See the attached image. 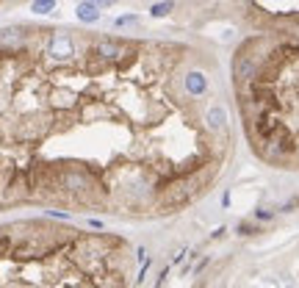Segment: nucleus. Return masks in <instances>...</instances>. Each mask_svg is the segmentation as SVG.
Here are the masks:
<instances>
[{"label":"nucleus","instance_id":"obj_1","mask_svg":"<svg viewBox=\"0 0 299 288\" xmlns=\"http://www.w3.org/2000/svg\"><path fill=\"white\" fill-rule=\"evenodd\" d=\"M44 53H47L53 61H69L75 56V42H72L69 34H50Z\"/></svg>","mask_w":299,"mask_h":288},{"label":"nucleus","instance_id":"obj_2","mask_svg":"<svg viewBox=\"0 0 299 288\" xmlns=\"http://www.w3.org/2000/svg\"><path fill=\"white\" fill-rule=\"evenodd\" d=\"M92 53L100 59V64H114V61H122L125 56H128V44L117 42V39H103Z\"/></svg>","mask_w":299,"mask_h":288},{"label":"nucleus","instance_id":"obj_9","mask_svg":"<svg viewBox=\"0 0 299 288\" xmlns=\"http://www.w3.org/2000/svg\"><path fill=\"white\" fill-rule=\"evenodd\" d=\"M89 3H94L97 9H108V6H114L117 0H89Z\"/></svg>","mask_w":299,"mask_h":288},{"label":"nucleus","instance_id":"obj_4","mask_svg":"<svg viewBox=\"0 0 299 288\" xmlns=\"http://www.w3.org/2000/svg\"><path fill=\"white\" fill-rule=\"evenodd\" d=\"M186 92L191 97H202L208 92V78L202 72H188L186 75Z\"/></svg>","mask_w":299,"mask_h":288},{"label":"nucleus","instance_id":"obj_8","mask_svg":"<svg viewBox=\"0 0 299 288\" xmlns=\"http://www.w3.org/2000/svg\"><path fill=\"white\" fill-rule=\"evenodd\" d=\"M133 22H136V14H122V17H117V22H114V25L122 28V25H133Z\"/></svg>","mask_w":299,"mask_h":288},{"label":"nucleus","instance_id":"obj_10","mask_svg":"<svg viewBox=\"0 0 299 288\" xmlns=\"http://www.w3.org/2000/svg\"><path fill=\"white\" fill-rule=\"evenodd\" d=\"M255 216H258V219H272V211H258Z\"/></svg>","mask_w":299,"mask_h":288},{"label":"nucleus","instance_id":"obj_6","mask_svg":"<svg viewBox=\"0 0 299 288\" xmlns=\"http://www.w3.org/2000/svg\"><path fill=\"white\" fill-rule=\"evenodd\" d=\"M53 9H56V0H34V3H31V11H34V14H50Z\"/></svg>","mask_w":299,"mask_h":288},{"label":"nucleus","instance_id":"obj_3","mask_svg":"<svg viewBox=\"0 0 299 288\" xmlns=\"http://www.w3.org/2000/svg\"><path fill=\"white\" fill-rule=\"evenodd\" d=\"M205 122H208V127H211V130H224V125H227V111H224L222 103H214V105L208 108Z\"/></svg>","mask_w":299,"mask_h":288},{"label":"nucleus","instance_id":"obj_5","mask_svg":"<svg viewBox=\"0 0 299 288\" xmlns=\"http://www.w3.org/2000/svg\"><path fill=\"white\" fill-rule=\"evenodd\" d=\"M75 11H78V20H80V22H97V20H100V9H97L94 3H89V0L80 3Z\"/></svg>","mask_w":299,"mask_h":288},{"label":"nucleus","instance_id":"obj_7","mask_svg":"<svg viewBox=\"0 0 299 288\" xmlns=\"http://www.w3.org/2000/svg\"><path fill=\"white\" fill-rule=\"evenodd\" d=\"M172 9H175V3H172V0H163V3H155L153 9H150V14H153V17L158 20V17H166V14H169Z\"/></svg>","mask_w":299,"mask_h":288}]
</instances>
